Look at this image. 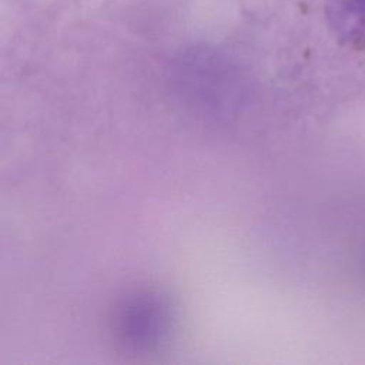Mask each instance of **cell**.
<instances>
[{
    "label": "cell",
    "mask_w": 365,
    "mask_h": 365,
    "mask_svg": "<svg viewBox=\"0 0 365 365\" xmlns=\"http://www.w3.org/2000/svg\"><path fill=\"white\" fill-rule=\"evenodd\" d=\"M125 324H130V334L135 339L144 342H153L155 338L161 336V332L165 331L167 315L163 304L151 299L143 298L137 304L134 302L127 311Z\"/></svg>",
    "instance_id": "1"
},
{
    "label": "cell",
    "mask_w": 365,
    "mask_h": 365,
    "mask_svg": "<svg viewBox=\"0 0 365 365\" xmlns=\"http://www.w3.org/2000/svg\"><path fill=\"white\" fill-rule=\"evenodd\" d=\"M328 16L341 36L365 41V0H329Z\"/></svg>",
    "instance_id": "2"
}]
</instances>
